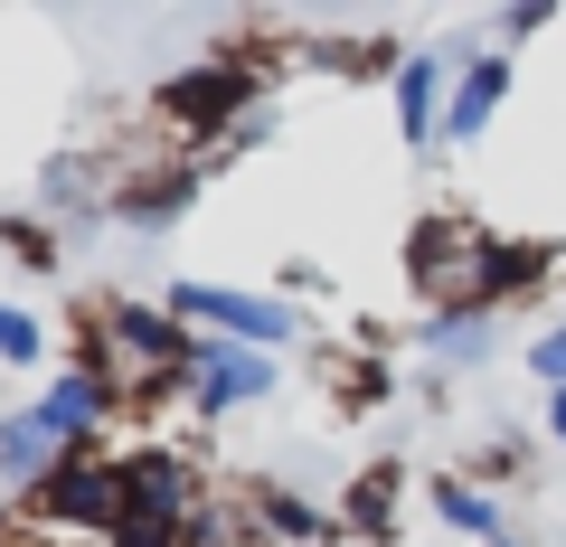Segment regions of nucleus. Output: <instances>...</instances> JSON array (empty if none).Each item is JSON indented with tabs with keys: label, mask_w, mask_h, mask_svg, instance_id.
<instances>
[{
	"label": "nucleus",
	"mask_w": 566,
	"mask_h": 547,
	"mask_svg": "<svg viewBox=\"0 0 566 547\" xmlns=\"http://www.w3.org/2000/svg\"><path fill=\"white\" fill-rule=\"evenodd\" d=\"M76 368H95L123 406H189V368H199V330L170 303H133V293H95L76 312Z\"/></svg>",
	"instance_id": "1"
},
{
	"label": "nucleus",
	"mask_w": 566,
	"mask_h": 547,
	"mask_svg": "<svg viewBox=\"0 0 566 547\" xmlns=\"http://www.w3.org/2000/svg\"><path fill=\"white\" fill-rule=\"evenodd\" d=\"M29 538L39 547H114L133 519V482H123V444H66V463L29 491Z\"/></svg>",
	"instance_id": "2"
},
{
	"label": "nucleus",
	"mask_w": 566,
	"mask_h": 547,
	"mask_svg": "<svg viewBox=\"0 0 566 547\" xmlns=\"http://www.w3.org/2000/svg\"><path fill=\"white\" fill-rule=\"evenodd\" d=\"M482 255H491V227L463 218V208H424L406 227V284H416L424 312H472V284H482Z\"/></svg>",
	"instance_id": "3"
},
{
	"label": "nucleus",
	"mask_w": 566,
	"mask_h": 547,
	"mask_svg": "<svg viewBox=\"0 0 566 547\" xmlns=\"http://www.w3.org/2000/svg\"><path fill=\"white\" fill-rule=\"evenodd\" d=\"M199 340H237V349H293L303 340V312L274 303V293H237V284H208V274H180L161 293Z\"/></svg>",
	"instance_id": "4"
},
{
	"label": "nucleus",
	"mask_w": 566,
	"mask_h": 547,
	"mask_svg": "<svg viewBox=\"0 0 566 547\" xmlns=\"http://www.w3.org/2000/svg\"><path fill=\"white\" fill-rule=\"evenodd\" d=\"M472 57H482L472 29H453V39H434V48H406V66L387 76V104H397V143H406V151H434V143H444L453 76H463Z\"/></svg>",
	"instance_id": "5"
},
{
	"label": "nucleus",
	"mask_w": 566,
	"mask_h": 547,
	"mask_svg": "<svg viewBox=\"0 0 566 547\" xmlns=\"http://www.w3.org/2000/svg\"><path fill=\"white\" fill-rule=\"evenodd\" d=\"M123 482H133V509H151V519H199L218 491H208V463L199 444H170V434H142V444H123Z\"/></svg>",
	"instance_id": "6"
},
{
	"label": "nucleus",
	"mask_w": 566,
	"mask_h": 547,
	"mask_svg": "<svg viewBox=\"0 0 566 547\" xmlns=\"http://www.w3.org/2000/svg\"><path fill=\"white\" fill-rule=\"evenodd\" d=\"M283 387L274 349H237V340H199V368H189V415L199 425H218V415H237V406H264Z\"/></svg>",
	"instance_id": "7"
},
{
	"label": "nucleus",
	"mask_w": 566,
	"mask_h": 547,
	"mask_svg": "<svg viewBox=\"0 0 566 547\" xmlns=\"http://www.w3.org/2000/svg\"><path fill=\"white\" fill-rule=\"evenodd\" d=\"M29 406H39V425L57 434V444H114V425L133 415V406H123L114 387L95 378V368H76V359H66L57 378H48L39 397H29Z\"/></svg>",
	"instance_id": "8"
},
{
	"label": "nucleus",
	"mask_w": 566,
	"mask_h": 547,
	"mask_svg": "<svg viewBox=\"0 0 566 547\" xmlns=\"http://www.w3.org/2000/svg\"><path fill=\"white\" fill-rule=\"evenodd\" d=\"M557 264H566L557 236H501V227H491V255H482V284H472V312H520V303H538Z\"/></svg>",
	"instance_id": "9"
},
{
	"label": "nucleus",
	"mask_w": 566,
	"mask_h": 547,
	"mask_svg": "<svg viewBox=\"0 0 566 547\" xmlns=\"http://www.w3.org/2000/svg\"><path fill=\"white\" fill-rule=\"evenodd\" d=\"M510 85H520V57H501V48H482V57L453 76V104H444V143L434 151H472L501 123V104H510Z\"/></svg>",
	"instance_id": "10"
},
{
	"label": "nucleus",
	"mask_w": 566,
	"mask_h": 547,
	"mask_svg": "<svg viewBox=\"0 0 566 547\" xmlns=\"http://www.w3.org/2000/svg\"><path fill=\"white\" fill-rule=\"evenodd\" d=\"M245 519H255L264 547H340V509L303 501V491H283V482H245Z\"/></svg>",
	"instance_id": "11"
},
{
	"label": "nucleus",
	"mask_w": 566,
	"mask_h": 547,
	"mask_svg": "<svg viewBox=\"0 0 566 547\" xmlns=\"http://www.w3.org/2000/svg\"><path fill=\"white\" fill-rule=\"evenodd\" d=\"M331 509H340V538L387 547V538H397V509H406V463H397V453H378L368 472H349V491Z\"/></svg>",
	"instance_id": "12"
},
{
	"label": "nucleus",
	"mask_w": 566,
	"mask_h": 547,
	"mask_svg": "<svg viewBox=\"0 0 566 547\" xmlns=\"http://www.w3.org/2000/svg\"><path fill=\"white\" fill-rule=\"evenodd\" d=\"M424 509H434V528H444V538H472V547L510 538L501 501H491L482 482H463V472H424Z\"/></svg>",
	"instance_id": "13"
},
{
	"label": "nucleus",
	"mask_w": 566,
	"mask_h": 547,
	"mask_svg": "<svg viewBox=\"0 0 566 547\" xmlns=\"http://www.w3.org/2000/svg\"><path fill=\"white\" fill-rule=\"evenodd\" d=\"M416 349L444 368V378H453V368H482L491 349H501V312H424V322H416Z\"/></svg>",
	"instance_id": "14"
},
{
	"label": "nucleus",
	"mask_w": 566,
	"mask_h": 547,
	"mask_svg": "<svg viewBox=\"0 0 566 547\" xmlns=\"http://www.w3.org/2000/svg\"><path fill=\"white\" fill-rule=\"evenodd\" d=\"M57 463H66V444H57V434L39 425V406H20V415H0V482L20 491V501H29V491H39L48 472H57Z\"/></svg>",
	"instance_id": "15"
},
{
	"label": "nucleus",
	"mask_w": 566,
	"mask_h": 547,
	"mask_svg": "<svg viewBox=\"0 0 566 547\" xmlns=\"http://www.w3.org/2000/svg\"><path fill=\"white\" fill-rule=\"evenodd\" d=\"M528 472H538V444H528V434H520V425H491V434H482V444H472V453H463V482H482V491H491V501H501V491H510V482H528Z\"/></svg>",
	"instance_id": "16"
},
{
	"label": "nucleus",
	"mask_w": 566,
	"mask_h": 547,
	"mask_svg": "<svg viewBox=\"0 0 566 547\" xmlns=\"http://www.w3.org/2000/svg\"><path fill=\"white\" fill-rule=\"evenodd\" d=\"M303 66H331V76H397L406 66V48L397 39H303Z\"/></svg>",
	"instance_id": "17"
},
{
	"label": "nucleus",
	"mask_w": 566,
	"mask_h": 547,
	"mask_svg": "<svg viewBox=\"0 0 566 547\" xmlns=\"http://www.w3.org/2000/svg\"><path fill=\"white\" fill-rule=\"evenodd\" d=\"M0 255L29 264V274H57L66 245H57V227H48V218H0Z\"/></svg>",
	"instance_id": "18"
},
{
	"label": "nucleus",
	"mask_w": 566,
	"mask_h": 547,
	"mask_svg": "<svg viewBox=\"0 0 566 547\" xmlns=\"http://www.w3.org/2000/svg\"><path fill=\"white\" fill-rule=\"evenodd\" d=\"M48 359V322L29 303H0V368H39Z\"/></svg>",
	"instance_id": "19"
},
{
	"label": "nucleus",
	"mask_w": 566,
	"mask_h": 547,
	"mask_svg": "<svg viewBox=\"0 0 566 547\" xmlns=\"http://www.w3.org/2000/svg\"><path fill=\"white\" fill-rule=\"evenodd\" d=\"M528 378H538V387H566V312L528 340Z\"/></svg>",
	"instance_id": "20"
},
{
	"label": "nucleus",
	"mask_w": 566,
	"mask_h": 547,
	"mask_svg": "<svg viewBox=\"0 0 566 547\" xmlns=\"http://www.w3.org/2000/svg\"><path fill=\"white\" fill-rule=\"evenodd\" d=\"M538 434L566 453V387H547V406H538Z\"/></svg>",
	"instance_id": "21"
},
{
	"label": "nucleus",
	"mask_w": 566,
	"mask_h": 547,
	"mask_svg": "<svg viewBox=\"0 0 566 547\" xmlns=\"http://www.w3.org/2000/svg\"><path fill=\"white\" fill-rule=\"evenodd\" d=\"M491 547H528V538H491Z\"/></svg>",
	"instance_id": "22"
}]
</instances>
